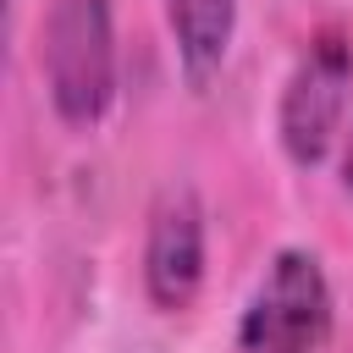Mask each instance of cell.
<instances>
[{"instance_id": "obj_1", "label": "cell", "mask_w": 353, "mask_h": 353, "mask_svg": "<svg viewBox=\"0 0 353 353\" xmlns=\"http://www.w3.org/2000/svg\"><path fill=\"white\" fill-rule=\"evenodd\" d=\"M50 105L66 127H94L116 99V28L110 0H50L39 33Z\"/></svg>"}, {"instance_id": "obj_2", "label": "cell", "mask_w": 353, "mask_h": 353, "mask_svg": "<svg viewBox=\"0 0 353 353\" xmlns=\"http://www.w3.org/2000/svg\"><path fill=\"white\" fill-rule=\"evenodd\" d=\"M331 336V281L309 248H281L237 314L232 353H320Z\"/></svg>"}, {"instance_id": "obj_3", "label": "cell", "mask_w": 353, "mask_h": 353, "mask_svg": "<svg viewBox=\"0 0 353 353\" xmlns=\"http://www.w3.org/2000/svg\"><path fill=\"white\" fill-rule=\"evenodd\" d=\"M353 99V39L342 28H320L303 55L292 61L287 83H281V110H276V132L292 165H320L342 132Z\"/></svg>"}, {"instance_id": "obj_4", "label": "cell", "mask_w": 353, "mask_h": 353, "mask_svg": "<svg viewBox=\"0 0 353 353\" xmlns=\"http://www.w3.org/2000/svg\"><path fill=\"white\" fill-rule=\"evenodd\" d=\"M204 287V204L188 182L160 188L143 232V292L154 309L182 314Z\"/></svg>"}, {"instance_id": "obj_5", "label": "cell", "mask_w": 353, "mask_h": 353, "mask_svg": "<svg viewBox=\"0 0 353 353\" xmlns=\"http://www.w3.org/2000/svg\"><path fill=\"white\" fill-rule=\"evenodd\" d=\"M165 28L176 39V61H182V77L193 88H204L226 50H232V33H237V0H165Z\"/></svg>"}, {"instance_id": "obj_6", "label": "cell", "mask_w": 353, "mask_h": 353, "mask_svg": "<svg viewBox=\"0 0 353 353\" xmlns=\"http://www.w3.org/2000/svg\"><path fill=\"white\" fill-rule=\"evenodd\" d=\"M342 182H347V199H353V132H347V160H342Z\"/></svg>"}]
</instances>
